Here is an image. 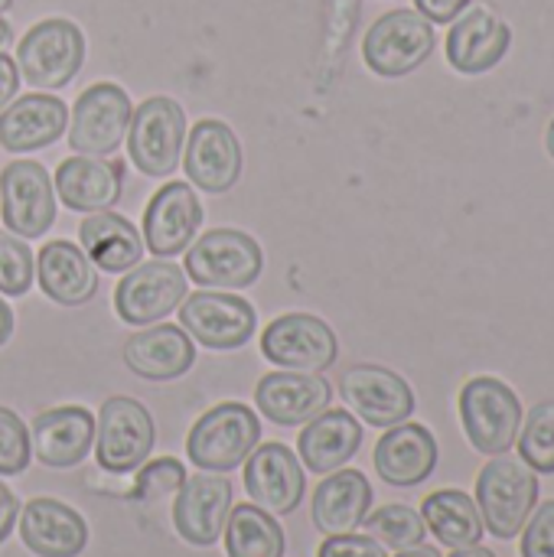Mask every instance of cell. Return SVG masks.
Masks as SVG:
<instances>
[{"mask_svg":"<svg viewBox=\"0 0 554 557\" xmlns=\"http://www.w3.org/2000/svg\"><path fill=\"white\" fill-rule=\"evenodd\" d=\"M535 506H539V473L529 463L516 457H496L477 476V509L483 529L500 542L516 539Z\"/></svg>","mask_w":554,"mask_h":557,"instance_id":"6da1fadb","label":"cell"},{"mask_svg":"<svg viewBox=\"0 0 554 557\" xmlns=\"http://www.w3.org/2000/svg\"><path fill=\"white\" fill-rule=\"evenodd\" d=\"M258 444H261L258 414L238 401H225L206 411L193 424L186 437V457L193 467L206 473H229L238 470Z\"/></svg>","mask_w":554,"mask_h":557,"instance_id":"7a4b0ae2","label":"cell"},{"mask_svg":"<svg viewBox=\"0 0 554 557\" xmlns=\"http://www.w3.org/2000/svg\"><path fill=\"white\" fill-rule=\"evenodd\" d=\"M85 62V36L72 20L49 16L26 29L16 42V69L20 75L46 91L65 88Z\"/></svg>","mask_w":554,"mask_h":557,"instance_id":"3957f363","label":"cell"},{"mask_svg":"<svg viewBox=\"0 0 554 557\" xmlns=\"http://www.w3.org/2000/svg\"><path fill=\"white\" fill-rule=\"evenodd\" d=\"M186 111L167 95L140 101L127 124V153L144 176H170L183 160Z\"/></svg>","mask_w":554,"mask_h":557,"instance_id":"277c9868","label":"cell"},{"mask_svg":"<svg viewBox=\"0 0 554 557\" xmlns=\"http://www.w3.org/2000/svg\"><path fill=\"white\" fill-rule=\"evenodd\" d=\"M186 277L199 287L245 290L264 271L261 245L238 228H212L186 251Z\"/></svg>","mask_w":554,"mask_h":557,"instance_id":"5b68a950","label":"cell"},{"mask_svg":"<svg viewBox=\"0 0 554 557\" xmlns=\"http://www.w3.org/2000/svg\"><path fill=\"white\" fill-rule=\"evenodd\" d=\"M460 421L473 450L487 457H500L513 450V444L519 441V428H522L519 395L500 379L490 375L470 379L460 392Z\"/></svg>","mask_w":554,"mask_h":557,"instance_id":"8992f818","label":"cell"},{"mask_svg":"<svg viewBox=\"0 0 554 557\" xmlns=\"http://www.w3.org/2000/svg\"><path fill=\"white\" fill-rule=\"evenodd\" d=\"M157 441V428L150 411L127 398L114 395L101 405L95 421V457L108 473H134L147 463Z\"/></svg>","mask_w":554,"mask_h":557,"instance_id":"52a82bcc","label":"cell"},{"mask_svg":"<svg viewBox=\"0 0 554 557\" xmlns=\"http://www.w3.org/2000/svg\"><path fill=\"white\" fill-rule=\"evenodd\" d=\"M434 42L438 36L431 20H424L418 10H392L369 26L362 39V59L376 75L398 78L415 72L434 52Z\"/></svg>","mask_w":554,"mask_h":557,"instance_id":"ba28073f","label":"cell"},{"mask_svg":"<svg viewBox=\"0 0 554 557\" xmlns=\"http://www.w3.org/2000/svg\"><path fill=\"white\" fill-rule=\"evenodd\" d=\"M131 98L114 82H95L88 85L69 121V147L82 157H108L121 147L131 124Z\"/></svg>","mask_w":554,"mask_h":557,"instance_id":"9c48e42d","label":"cell"},{"mask_svg":"<svg viewBox=\"0 0 554 557\" xmlns=\"http://www.w3.org/2000/svg\"><path fill=\"white\" fill-rule=\"evenodd\" d=\"M261 356L284 369V372H327L336 356L340 343L336 333L313 313H284L264 326L261 336Z\"/></svg>","mask_w":554,"mask_h":557,"instance_id":"30bf717a","label":"cell"},{"mask_svg":"<svg viewBox=\"0 0 554 557\" xmlns=\"http://www.w3.org/2000/svg\"><path fill=\"white\" fill-rule=\"evenodd\" d=\"M186 297V271L173 261H144L124 271L114 290V310L127 326H153L167 320Z\"/></svg>","mask_w":554,"mask_h":557,"instance_id":"8fae6325","label":"cell"},{"mask_svg":"<svg viewBox=\"0 0 554 557\" xmlns=\"http://www.w3.org/2000/svg\"><path fill=\"white\" fill-rule=\"evenodd\" d=\"M0 219L16 238H42L56 222V186L42 163L13 160L0 173Z\"/></svg>","mask_w":554,"mask_h":557,"instance_id":"7c38bea8","label":"cell"},{"mask_svg":"<svg viewBox=\"0 0 554 557\" xmlns=\"http://www.w3.org/2000/svg\"><path fill=\"white\" fill-rule=\"evenodd\" d=\"M176 310H180V326L186 330V336L216 352L242 349L255 333V310L238 294L196 290L183 297Z\"/></svg>","mask_w":554,"mask_h":557,"instance_id":"4fadbf2b","label":"cell"},{"mask_svg":"<svg viewBox=\"0 0 554 557\" xmlns=\"http://www.w3.org/2000/svg\"><path fill=\"white\" fill-rule=\"evenodd\" d=\"M186 157L180 160L186 170V180L209 193H229L238 176H242V144L235 137V131L225 121L216 117H202L193 124L189 137H186Z\"/></svg>","mask_w":554,"mask_h":557,"instance_id":"5bb4252c","label":"cell"},{"mask_svg":"<svg viewBox=\"0 0 554 557\" xmlns=\"http://www.w3.org/2000/svg\"><path fill=\"white\" fill-rule=\"evenodd\" d=\"M343 401L372 428H395L415 414L411 385L382 366H353L340 379Z\"/></svg>","mask_w":554,"mask_h":557,"instance_id":"9a60e30c","label":"cell"},{"mask_svg":"<svg viewBox=\"0 0 554 557\" xmlns=\"http://www.w3.org/2000/svg\"><path fill=\"white\" fill-rule=\"evenodd\" d=\"M229 512H232V483L219 473L189 476L176 490L173 525L180 539L193 548H212L222 539Z\"/></svg>","mask_w":554,"mask_h":557,"instance_id":"2e32d148","label":"cell"},{"mask_svg":"<svg viewBox=\"0 0 554 557\" xmlns=\"http://www.w3.org/2000/svg\"><path fill=\"white\" fill-rule=\"evenodd\" d=\"M202 225V206L189 183H167L153 193L144 212V248L157 258L183 255Z\"/></svg>","mask_w":554,"mask_h":557,"instance_id":"e0dca14e","label":"cell"},{"mask_svg":"<svg viewBox=\"0 0 554 557\" xmlns=\"http://www.w3.org/2000/svg\"><path fill=\"white\" fill-rule=\"evenodd\" d=\"M245 490L271 516H291L304 499V470L287 444H258L245 460Z\"/></svg>","mask_w":554,"mask_h":557,"instance_id":"ac0fdd59","label":"cell"},{"mask_svg":"<svg viewBox=\"0 0 554 557\" xmlns=\"http://www.w3.org/2000/svg\"><path fill=\"white\" fill-rule=\"evenodd\" d=\"M513 46V29L490 7L464 10L447 33V59L464 75L490 72L503 62Z\"/></svg>","mask_w":554,"mask_h":557,"instance_id":"d6986e66","label":"cell"},{"mask_svg":"<svg viewBox=\"0 0 554 557\" xmlns=\"http://www.w3.org/2000/svg\"><path fill=\"white\" fill-rule=\"evenodd\" d=\"M330 382L310 372H268L255 388L258 411L278 428H297L313 421L330 408Z\"/></svg>","mask_w":554,"mask_h":557,"instance_id":"ffe728a7","label":"cell"},{"mask_svg":"<svg viewBox=\"0 0 554 557\" xmlns=\"http://www.w3.org/2000/svg\"><path fill=\"white\" fill-rule=\"evenodd\" d=\"M20 539L36 557H78L88 545V525L72 506L42 496L23 506Z\"/></svg>","mask_w":554,"mask_h":557,"instance_id":"44dd1931","label":"cell"},{"mask_svg":"<svg viewBox=\"0 0 554 557\" xmlns=\"http://www.w3.org/2000/svg\"><path fill=\"white\" fill-rule=\"evenodd\" d=\"M95 444V418L78 405L52 408L33 421V457L52 470L78 467Z\"/></svg>","mask_w":554,"mask_h":557,"instance_id":"7402d4cb","label":"cell"},{"mask_svg":"<svg viewBox=\"0 0 554 557\" xmlns=\"http://www.w3.org/2000/svg\"><path fill=\"white\" fill-rule=\"evenodd\" d=\"M69 108L56 95H20L0 111V147L10 153H33L62 137Z\"/></svg>","mask_w":554,"mask_h":557,"instance_id":"603a6c76","label":"cell"},{"mask_svg":"<svg viewBox=\"0 0 554 557\" xmlns=\"http://www.w3.org/2000/svg\"><path fill=\"white\" fill-rule=\"evenodd\" d=\"M438 467V441L424 424H395L376 444V470L389 486H421Z\"/></svg>","mask_w":554,"mask_h":557,"instance_id":"cb8c5ba5","label":"cell"},{"mask_svg":"<svg viewBox=\"0 0 554 557\" xmlns=\"http://www.w3.org/2000/svg\"><path fill=\"white\" fill-rule=\"evenodd\" d=\"M124 362L134 375H140L147 382H170L193 369L196 346L183 326L153 323L150 330L134 333L124 343Z\"/></svg>","mask_w":554,"mask_h":557,"instance_id":"d4e9b609","label":"cell"},{"mask_svg":"<svg viewBox=\"0 0 554 557\" xmlns=\"http://www.w3.org/2000/svg\"><path fill=\"white\" fill-rule=\"evenodd\" d=\"M124 166L121 160H98V157H69L56 170V193L72 212H101L121 199Z\"/></svg>","mask_w":554,"mask_h":557,"instance_id":"484cf974","label":"cell"},{"mask_svg":"<svg viewBox=\"0 0 554 557\" xmlns=\"http://www.w3.org/2000/svg\"><path fill=\"white\" fill-rule=\"evenodd\" d=\"M36 277L49 300L62 307H82L98 290V268L88 261L82 245L75 242H46L36 258Z\"/></svg>","mask_w":554,"mask_h":557,"instance_id":"4316f807","label":"cell"},{"mask_svg":"<svg viewBox=\"0 0 554 557\" xmlns=\"http://www.w3.org/2000/svg\"><path fill=\"white\" fill-rule=\"evenodd\" d=\"M359 444H362V424L343 408L336 411L327 408L323 414L307 421V428L300 431L297 454L310 473L327 476L333 470H343L356 457Z\"/></svg>","mask_w":554,"mask_h":557,"instance_id":"83f0119b","label":"cell"},{"mask_svg":"<svg viewBox=\"0 0 554 557\" xmlns=\"http://www.w3.org/2000/svg\"><path fill=\"white\" fill-rule=\"evenodd\" d=\"M78 242L88 261L108 274H124L144 258V235L111 209L88 212L78 225Z\"/></svg>","mask_w":554,"mask_h":557,"instance_id":"f1b7e54d","label":"cell"},{"mask_svg":"<svg viewBox=\"0 0 554 557\" xmlns=\"http://www.w3.org/2000/svg\"><path fill=\"white\" fill-rule=\"evenodd\" d=\"M372 506V486L359 470H333L313 493V525L323 535H349Z\"/></svg>","mask_w":554,"mask_h":557,"instance_id":"f546056e","label":"cell"},{"mask_svg":"<svg viewBox=\"0 0 554 557\" xmlns=\"http://www.w3.org/2000/svg\"><path fill=\"white\" fill-rule=\"evenodd\" d=\"M421 519L428 525V532H434V539L447 548H470L480 545L483 539V519L477 509V499H470L460 490H438L424 499L421 506Z\"/></svg>","mask_w":554,"mask_h":557,"instance_id":"4dcf8cb0","label":"cell"},{"mask_svg":"<svg viewBox=\"0 0 554 557\" xmlns=\"http://www.w3.org/2000/svg\"><path fill=\"white\" fill-rule=\"evenodd\" d=\"M225 552L229 557H284V529L271 519V512L255 503H242L225 519Z\"/></svg>","mask_w":554,"mask_h":557,"instance_id":"1f68e13d","label":"cell"},{"mask_svg":"<svg viewBox=\"0 0 554 557\" xmlns=\"http://www.w3.org/2000/svg\"><path fill=\"white\" fill-rule=\"evenodd\" d=\"M362 525H366L369 539H376L382 548H395V552L424 545V535H428L424 519L408 506H382L372 516H366Z\"/></svg>","mask_w":554,"mask_h":557,"instance_id":"d6a6232c","label":"cell"},{"mask_svg":"<svg viewBox=\"0 0 554 557\" xmlns=\"http://www.w3.org/2000/svg\"><path fill=\"white\" fill-rule=\"evenodd\" d=\"M519 454L535 473H554V401H542L529 411L519 428Z\"/></svg>","mask_w":554,"mask_h":557,"instance_id":"836d02e7","label":"cell"},{"mask_svg":"<svg viewBox=\"0 0 554 557\" xmlns=\"http://www.w3.org/2000/svg\"><path fill=\"white\" fill-rule=\"evenodd\" d=\"M33 277H36V258L29 245L10 232H0V294L23 297L33 287Z\"/></svg>","mask_w":554,"mask_h":557,"instance_id":"e575fe53","label":"cell"},{"mask_svg":"<svg viewBox=\"0 0 554 557\" xmlns=\"http://www.w3.org/2000/svg\"><path fill=\"white\" fill-rule=\"evenodd\" d=\"M29 428L10 408H0V476H20L29 467Z\"/></svg>","mask_w":554,"mask_h":557,"instance_id":"d590c367","label":"cell"},{"mask_svg":"<svg viewBox=\"0 0 554 557\" xmlns=\"http://www.w3.org/2000/svg\"><path fill=\"white\" fill-rule=\"evenodd\" d=\"M183 483H186L183 463L173 460V457H160V460H150V463L137 473L134 499H137V503H157V499H163V496H173Z\"/></svg>","mask_w":554,"mask_h":557,"instance_id":"8d00e7d4","label":"cell"},{"mask_svg":"<svg viewBox=\"0 0 554 557\" xmlns=\"http://www.w3.org/2000/svg\"><path fill=\"white\" fill-rule=\"evenodd\" d=\"M522 557H554V499L532 509L522 525Z\"/></svg>","mask_w":554,"mask_h":557,"instance_id":"74e56055","label":"cell"},{"mask_svg":"<svg viewBox=\"0 0 554 557\" xmlns=\"http://www.w3.org/2000/svg\"><path fill=\"white\" fill-rule=\"evenodd\" d=\"M317 557H389V555H385V548H382L376 539L349 532V535H327V542L320 545Z\"/></svg>","mask_w":554,"mask_h":557,"instance_id":"f35d334b","label":"cell"},{"mask_svg":"<svg viewBox=\"0 0 554 557\" xmlns=\"http://www.w3.org/2000/svg\"><path fill=\"white\" fill-rule=\"evenodd\" d=\"M415 7L431 23H454L470 7V0H415Z\"/></svg>","mask_w":554,"mask_h":557,"instance_id":"ab89813d","label":"cell"},{"mask_svg":"<svg viewBox=\"0 0 554 557\" xmlns=\"http://www.w3.org/2000/svg\"><path fill=\"white\" fill-rule=\"evenodd\" d=\"M20 88V69H16V59H10L7 52H0V111L13 101Z\"/></svg>","mask_w":554,"mask_h":557,"instance_id":"60d3db41","label":"cell"},{"mask_svg":"<svg viewBox=\"0 0 554 557\" xmlns=\"http://www.w3.org/2000/svg\"><path fill=\"white\" fill-rule=\"evenodd\" d=\"M16 516H20V503H16V496L0 483V545L10 539V532H13V525H16Z\"/></svg>","mask_w":554,"mask_h":557,"instance_id":"b9f144b4","label":"cell"},{"mask_svg":"<svg viewBox=\"0 0 554 557\" xmlns=\"http://www.w3.org/2000/svg\"><path fill=\"white\" fill-rule=\"evenodd\" d=\"M13 336V310L7 307V300L0 297V346H7Z\"/></svg>","mask_w":554,"mask_h":557,"instance_id":"7bdbcfd3","label":"cell"},{"mask_svg":"<svg viewBox=\"0 0 554 557\" xmlns=\"http://www.w3.org/2000/svg\"><path fill=\"white\" fill-rule=\"evenodd\" d=\"M395 557H441L438 548H424V545H415V548H405V552H398Z\"/></svg>","mask_w":554,"mask_h":557,"instance_id":"ee69618b","label":"cell"},{"mask_svg":"<svg viewBox=\"0 0 554 557\" xmlns=\"http://www.w3.org/2000/svg\"><path fill=\"white\" fill-rule=\"evenodd\" d=\"M451 557H496L490 548H480V545H470V548H457Z\"/></svg>","mask_w":554,"mask_h":557,"instance_id":"f6af8a7d","label":"cell"},{"mask_svg":"<svg viewBox=\"0 0 554 557\" xmlns=\"http://www.w3.org/2000/svg\"><path fill=\"white\" fill-rule=\"evenodd\" d=\"M10 39H13V29H10V23L0 16V52L7 49V42H10Z\"/></svg>","mask_w":554,"mask_h":557,"instance_id":"bcb514c9","label":"cell"},{"mask_svg":"<svg viewBox=\"0 0 554 557\" xmlns=\"http://www.w3.org/2000/svg\"><path fill=\"white\" fill-rule=\"evenodd\" d=\"M545 140H549V153L554 157V121L549 124V137H545Z\"/></svg>","mask_w":554,"mask_h":557,"instance_id":"7dc6e473","label":"cell"},{"mask_svg":"<svg viewBox=\"0 0 554 557\" xmlns=\"http://www.w3.org/2000/svg\"><path fill=\"white\" fill-rule=\"evenodd\" d=\"M10 3H13V0H0V13H7V10H10Z\"/></svg>","mask_w":554,"mask_h":557,"instance_id":"c3c4849f","label":"cell"}]
</instances>
